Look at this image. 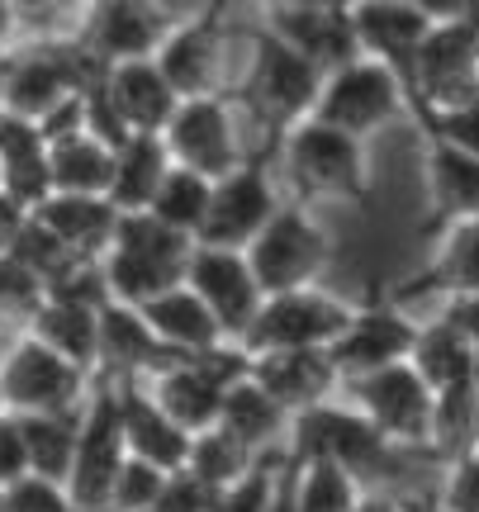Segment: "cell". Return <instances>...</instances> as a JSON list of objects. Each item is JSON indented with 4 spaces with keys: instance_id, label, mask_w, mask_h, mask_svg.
<instances>
[{
    "instance_id": "27",
    "label": "cell",
    "mask_w": 479,
    "mask_h": 512,
    "mask_svg": "<svg viewBox=\"0 0 479 512\" xmlns=\"http://www.w3.org/2000/svg\"><path fill=\"white\" fill-rule=\"evenodd\" d=\"M100 91H105V105L114 110V119L124 124V133H162L171 110L181 105L152 57L105 67L100 72Z\"/></svg>"
},
{
    "instance_id": "17",
    "label": "cell",
    "mask_w": 479,
    "mask_h": 512,
    "mask_svg": "<svg viewBox=\"0 0 479 512\" xmlns=\"http://www.w3.org/2000/svg\"><path fill=\"white\" fill-rule=\"evenodd\" d=\"M219 5H204L200 15H176L171 34L157 43V72L176 91V100H195V95H223L228 76H223V48H228V29H223Z\"/></svg>"
},
{
    "instance_id": "37",
    "label": "cell",
    "mask_w": 479,
    "mask_h": 512,
    "mask_svg": "<svg viewBox=\"0 0 479 512\" xmlns=\"http://www.w3.org/2000/svg\"><path fill=\"white\" fill-rule=\"evenodd\" d=\"M81 413V408H76ZM76 413H29L19 418V437H24V456H29V475L67 479L72 465V446H76Z\"/></svg>"
},
{
    "instance_id": "30",
    "label": "cell",
    "mask_w": 479,
    "mask_h": 512,
    "mask_svg": "<svg viewBox=\"0 0 479 512\" xmlns=\"http://www.w3.org/2000/svg\"><path fill=\"white\" fill-rule=\"evenodd\" d=\"M34 219L43 223L72 256L100 261L105 247H110V238H114L119 209H114L105 195H48V200L34 209Z\"/></svg>"
},
{
    "instance_id": "4",
    "label": "cell",
    "mask_w": 479,
    "mask_h": 512,
    "mask_svg": "<svg viewBox=\"0 0 479 512\" xmlns=\"http://www.w3.org/2000/svg\"><path fill=\"white\" fill-rule=\"evenodd\" d=\"M190 247L195 242L185 238V233H171L152 214H119L110 247L100 256V275H105L110 299L138 309V304H148L152 294L181 285Z\"/></svg>"
},
{
    "instance_id": "15",
    "label": "cell",
    "mask_w": 479,
    "mask_h": 512,
    "mask_svg": "<svg viewBox=\"0 0 479 512\" xmlns=\"http://www.w3.org/2000/svg\"><path fill=\"white\" fill-rule=\"evenodd\" d=\"M171 24L176 10H166L162 0H86L67 38L95 67H114L152 57L157 43L171 34Z\"/></svg>"
},
{
    "instance_id": "47",
    "label": "cell",
    "mask_w": 479,
    "mask_h": 512,
    "mask_svg": "<svg viewBox=\"0 0 479 512\" xmlns=\"http://www.w3.org/2000/svg\"><path fill=\"white\" fill-rule=\"evenodd\" d=\"M29 475V456H24V437H19V418L0 413V489Z\"/></svg>"
},
{
    "instance_id": "42",
    "label": "cell",
    "mask_w": 479,
    "mask_h": 512,
    "mask_svg": "<svg viewBox=\"0 0 479 512\" xmlns=\"http://www.w3.org/2000/svg\"><path fill=\"white\" fill-rule=\"evenodd\" d=\"M43 280H38L34 271H24L15 256L0 252V323L5 328L24 332L29 328V318L38 313V304H43Z\"/></svg>"
},
{
    "instance_id": "50",
    "label": "cell",
    "mask_w": 479,
    "mask_h": 512,
    "mask_svg": "<svg viewBox=\"0 0 479 512\" xmlns=\"http://www.w3.org/2000/svg\"><path fill=\"white\" fill-rule=\"evenodd\" d=\"M418 5L427 19H461V15H475V0H408Z\"/></svg>"
},
{
    "instance_id": "56",
    "label": "cell",
    "mask_w": 479,
    "mask_h": 512,
    "mask_svg": "<svg viewBox=\"0 0 479 512\" xmlns=\"http://www.w3.org/2000/svg\"><path fill=\"white\" fill-rule=\"evenodd\" d=\"M0 494H5V489H0Z\"/></svg>"
},
{
    "instance_id": "16",
    "label": "cell",
    "mask_w": 479,
    "mask_h": 512,
    "mask_svg": "<svg viewBox=\"0 0 479 512\" xmlns=\"http://www.w3.org/2000/svg\"><path fill=\"white\" fill-rule=\"evenodd\" d=\"M271 181H276V171H271V157H261V152H252L228 176L209 181V209H204V223H200V233H195V242L242 252L261 233V223L285 204Z\"/></svg>"
},
{
    "instance_id": "11",
    "label": "cell",
    "mask_w": 479,
    "mask_h": 512,
    "mask_svg": "<svg viewBox=\"0 0 479 512\" xmlns=\"http://www.w3.org/2000/svg\"><path fill=\"white\" fill-rule=\"evenodd\" d=\"M124 432H119V399H114V380L95 375L86 389V403L76 413V446H72V465L62 489L72 494L76 508L86 512H105L110 484L124 465Z\"/></svg>"
},
{
    "instance_id": "57",
    "label": "cell",
    "mask_w": 479,
    "mask_h": 512,
    "mask_svg": "<svg viewBox=\"0 0 479 512\" xmlns=\"http://www.w3.org/2000/svg\"><path fill=\"white\" fill-rule=\"evenodd\" d=\"M0 413H5V408H0Z\"/></svg>"
},
{
    "instance_id": "20",
    "label": "cell",
    "mask_w": 479,
    "mask_h": 512,
    "mask_svg": "<svg viewBox=\"0 0 479 512\" xmlns=\"http://www.w3.org/2000/svg\"><path fill=\"white\" fill-rule=\"evenodd\" d=\"M427 242H432V256L408 275L404 285H394L389 299L399 309H408L413 299H437L442 304L451 294H479V223H446Z\"/></svg>"
},
{
    "instance_id": "12",
    "label": "cell",
    "mask_w": 479,
    "mask_h": 512,
    "mask_svg": "<svg viewBox=\"0 0 479 512\" xmlns=\"http://www.w3.org/2000/svg\"><path fill=\"white\" fill-rule=\"evenodd\" d=\"M95 375L76 370L57 351L34 342L29 332H15V342L0 356V408L29 418V413H76L86 403Z\"/></svg>"
},
{
    "instance_id": "7",
    "label": "cell",
    "mask_w": 479,
    "mask_h": 512,
    "mask_svg": "<svg viewBox=\"0 0 479 512\" xmlns=\"http://www.w3.org/2000/svg\"><path fill=\"white\" fill-rule=\"evenodd\" d=\"M242 256H247V271L261 294H285L323 280L332 261V238L314 209L290 200L261 223V233L242 247Z\"/></svg>"
},
{
    "instance_id": "46",
    "label": "cell",
    "mask_w": 479,
    "mask_h": 512,
    "mask_svg": "<svg viewBox=\"0 0 479 512\" xmlns=\"http://www.w3.org/2000/svg\"><path fill=\"white\" fill-rule=\"evenodd\" d=\"M209 498H214V489H204L200 479H190L185 470H176V475H166L152 512H204L209 508Z\"/></svg>"
},
{
    "instance_id": "45",
    "label": "cell",
    "mask_w": 479,
    "mask_h": 512,
    "mask_svg": "<svg viewBox=\"0 0 479 512\" xmlns=\"http://www.w3.org/2000/svg\"><path fill=\"white\" fill-rule=\"evenodd\" d=\"M0 512H86V508H76L72 494H67L62 484H53V479L24 475V479H15V484H5Z\"/></svg>"
},
{
    "instance_id": "8",
    "label": "cell",
    "mask_w": 479,
    "mask_h": 512,
    "mask_svg": "<svg viewBox=\"0 0 479 512\" xmlns=\"http://www.w3.org/2000/svg\"><path fill=\"white\" fill-rule=\"evenodd\" d=\"M247 375V351L223 342L214 351H200V356H181L171 366L152 370L148 380V394L152 403L162 408L166 418L181 427L185 437H195L204 427L219 422V403L228 394V384Z\"/></svg>"
},
{
    "instance_id": "2",
    "label": "cell",
    "mask_w": 479,
    "mask_h": 512,
    "mask_svg": "<svg viewBox=\"0 0 479 512\" xmlns=\"http://www.w3.org/2000/svg\"><path fill=\"white\" fill-rule=\"evenodd\" d=\"M318 86H323V72H318L314 62H304L295 48H285L266 29H252L247 34V72H242L238 86H228L223 95L257 119L261 157H276L280 138L299 119H309V110H314V100H318Z\"/></svg>"
},
{
    "instance_id": "9",
    "label": "cell",
    "mask_w": 479,
    "mask_h": 512,
    "mask_svg": "<svg viewBox=\"0 0 479 512\" xmlns=\"http://www.w3.org/2000/svg\"><path fill=\"white\" fill-rule=\"evenodd\" d=\"M404 114H408L404 81L389 72V67L370 62V57H351L337 72L323 76L309 119H318V124H328V128H342V133L366 143L370 133H380L385 124L404 119Z\"/></svg>"
},
{
    "instance_id": "49",
    "label": "cell",
    "mask_w": 479,
    "mask_h": 512,
    "mask_svg": "<svg viewBox=\"0 0 479 512\" xmlns=\"http://www.w3.org/2000/svg\"><path fill=\"white\" fill-rule=\"evenodd\" d=\"M351 512H418V503L399 498L394 489H361V498H356Z\"/></svg>"
},
{
    "instance_id": "52",
    "label": "cell",
    "mask_w": 479,
    "mask_h": 512,
    "mask_svg": "<svg viewBox=\"0 0 479 512\" xmlns=\"http://www.w3.org/2000/svg\"><path fill=\"white\" fill-rule=\"evenodd\" d=\"M257 5H304V10H347L351 0H257Z\"/></svg>"
},
{
    "instance_id": "13",
    "label": "cell",
    "mask_w": 479,
    "mask_h": 512,
    "mask_svg": "<svg viewBox=\"0 0 479 512\" xmlns=\"http://www.w3.org/2000/svg\"><path fill=\"white\" fill-rule=\"evenodd\" d=\"M351 299L323 290V285H304V290L266 294L257 318L247 323L238 347L247 356L257 351H295V347H332L337 332L347 328Z\"/></svg>"
},
{
    "instance_id": "53",
    "label": "cell",
    "mask_w": 479,
    "mask_h": 512,
    "mask_svg": "<svg viewBox=\"0 0 479 512\" xmlns=\"http://www.w3.org/2000/svg\"><path fill=\"white\" fill-rule=\"evenodd\" d=\"M266 512H290V494H285V475H280L276 494H271V508H266Z\"/></svg>"
},
{
    "instance_id": "18",
    "label": "cell",
    "mask_w": 479,
    "mask_h": 512,
    "mask_svg": "<svg viewBox=\"0 0 479 512\" xmlns=\"http://www.w3.org/2000/svg\"><path fill=\"white\" fill-rule=\"evenodd\" d=\"M413 332H418V318L408 309H399L389 294H370L361 304L351 299L347 328L337 332V342L328 347V361L337 370V380L347 384L356 375H370V370H380V366L408 361Z\"/></svg>"
},
{
    "instance_id": "6",
    "label": "cell",
    "mask_w": 479,
    "mask_h": 512,
    "mask_svg": "<svg viewBox=\"0 0 479 512\" xmlns=\"http://www.w3.org/2000/svg\"><path fill=\"white\" fill-rule=\"evenodd\" d=\"M479 105V19H432L408 67V119L423 110Z\"/></svg>"
},
{
    "instance_id": "10",
    "label": "cell",
    "mask_w": 479,
    "mask_h": 512,
    "mask_svg": "<svg viewBox=\"0 0 479 512\" xmlns=\"http://www.w3.org/2000/svg\"><path fill=\"white\" fill-rule=\"evenodd\" d=\"M337 399H347L399 456H408V451H423L427 456L432 389L418 380V370L408 366V361L380 366V370H370V375H356V380H347L337 389Z\"/></svg>"
},
{
    "instance_id": "34",
    "label": "cell",
    "mask_w": 479,
    "mask_h": 512,
    "mask_svg": "<svg viewBox=\"0 0 479 512\" xmlns=\"http://www.w3.org/2000/svg\"><path fill=\"white\" fill-rule=\"evenodd\" d=\"M166 171H171V152H166L162 133H133L129 143L114 147V171H110L105 200L119 214H143Z\"/></svg>"
},
{
    "instance_id": "54",
    "label": "cell",
    "mask_w": 479,
    "mask_h": 512,
    "mask_svg": "<svg viewBox=\"0 0 479 512\" xmlns=\"http://www.w3.org/2000/svg\"><path fill=\"white\" fill-rule=\"evenodd\" d=\"M209 5H219V10H228V5H233V0H209Z\"/></svg>"
},
{
    "instance_id": "35",
    "label": "cell",
    "mask_w": 479,
    "mask_h": 512,
    "mask_svg": "<svg viewBox=\"0 0 479 512\" xmlns=\"http://www.w3.org/2000/svg\"><path fill=\"white\" fill-rule=\"evenodd\" d=\"M479 437V380L451 384L432 394V422H427V456L451 460L475 451Z\"/></svg>"
},
{
    "instance_id": "55",
    "label": "cell",
    "mask_w": 479,
    "mask_h": 512,
    "mask_svg": "<svg viewBox=\"0 0 479 512\" xmlns=\"http://www.w3.org/2000/svg\"><path fill=\"white\" fill-rule=\"evenodd\" d=\"M418 512H437V508H427V503H418Z\"/></svg>"
},
{
    "instance_id": "5",
    "label": "cell",
    "mask_w": 479,
    "mask_h": 512,
    "mask_svg": "<svg viewBox=\"0 0 479 512\" xmlns=\"http://www.w3.org/2000/svg\"><path fill=\"white\" fill-rule=\"evenodd\" d=\"M100 72L105 67H95L67 34L43 38V43H15L0 53V110L43 124L57 105L86 91Z\"/></svg>"
},
{
    "instance_id": "39",
    "label": "cell",
    "mask_w": 479,
    "mask_h": 512,
    "mask_svg": "<svg viewBox=\"0 0 479 512\" xmlns=\"http://www.w3.org/2000/svg\"><path fill=\"white\" fill-rule=\"evenodd\" d=\"M204 209H209V181H204L200 171H185V166L171 162V171L152 190V204L143 214H152L171 233H185V238L195 242V233H200V223H204Z\"/></svg>"
},
{
    "instance_id": "23",
    "label": "cell",
    "mask_w": 479,
    "mask_h": 512,
    "mask_svg": "<svg viewBox=\"0 0 479 512\" xmlns=\"http://www.w3.org/2000/svg\"><path fill=\"white\" fill-rule=\"evenodd\" d=\"M271 38H280L285 48H295L304 62H314L318 72L328 76L342 62H351L356 38H351L347 10H304V5H261V24Z\"/></svg>"
},
{
    "instance_id": "29",
    "label": "cell",
    "mask_w": 479,
    "mask_h": 512,
    "mask_svg": "<svg viewBox=\"0 0 479 512\" xmlns=\"http://www.w3.org/2000/svg\"><path fill=\"white\" fill-rule=\"evenodd\" d=\"M138 318L148 323V332L171 356H200V351H214L228 342L219 332V323H214V313L204 309L185 285H171V290L152 294L148 304H138Z\"/></svg>"
},
{
    "instance_id": "31",
    "label": "cell",
    "mask_w": 479,
    "mask_h": 512,
    "mask_svg": "<svg viewBox=\"0 0 479 512\" xmlns=\"http://www.w3.org/2000/svg\"><path fill=\"white\" fill-rule=\"evenodd\" d=\"M43 162L53 195H105L114 171V147L100 143L86 128H67L43 138Z\"/></svg>"
},
{
    "instance_id": "28",
    "label": "cell",
    "mask_w": 479,
    "mask_h": 512,
    "mask_svg": "<svg viewBox=\"0 0 479 512\" xmlns=\"http://www.w3.org/2000/svg\"><path fill=\"white\" fill-rule=\"evenodd\" d=\"M408 366L418 370V380L437 394V389H451V384L479 380V332L451 328L437 313L432 318H418V332H413V347H408Z\"/></svg>"
},
{
    "instance_id": "41",
    "label": "cell",
    "mask_w": 479,
    "mask_h": 512,
    "mask_svg": "<svg viewBox=\"0 0 479 512\" xmlns=\"http://www.w3.org/2000/svg\"><path fill=\"white\" fill-rule=\"evenodd\" d=\"M280 475H285V451H271V456H261L238 484H228V489H219V494L209 498L204 512H266Z\"/></svg>"
},
{
    "instance_id": "33",
    "label": "cell",
    "mask_w": 479,
    "mask_h": 512,
    "mask_svg": "<svg viewBox=\"0 0 479 512\" xmlns=\"http://www.w3.org/2000/svg\"><path fill=\"white\" fill-rule=\"evenodd\" d=\"M29 337L43 342L48 351H57L62 361H72L76 370L95 375V337H100V309L91 304H76V299H57L43 294L38 313L29 318Z\"/></svg>"
},
{
    "instance_id": "51",
    "label": "cell",
    "mask_w": 479,
    "mask_h": 512,
    "mask_svg": "<svg viewBox=\"0 0 479 512\" xmlns=\"http://www.w3.org/2000/svg\"><path fill=\"white\" fill-rule=\"evenodd\" d=\"M19 34H24L19 5H15V0H0V53H5V48H15Z\"/></svg>"
},
{
    "instance_id": "21",
    "label": "cell",
    "mask_w": 479,
    "mask_h": 512,
    "mask_svg": "<svg viewBox=\"0 0 479 512\" xmlns=\"http://www.w3.org/2000/svg\"><path fill=\"white\" fill-rule=\"evenodd\" d=\"M347 24L351 38H356V53L389 67L408 91V67H413V53H418L423 34L432 29V19L418 5H408V0H351Z\"/></svg>"
},
{
    "instance_id": "44",
    "label": "cell",
    "mask_w": 479,
    "mask_h": 512,
    "mask_svg": "<svg viewBox=\"0 0 479 512\" xmlns=\"http://www.w3.org/2000/svg\"><path fill=\"white\" fill-rule=\"evenodd\" d=\"M427 508L437 512H479V451L442 460L437 494L427 498Z\"/></svg>"
},
{
    "instance_id": "25",
    "label": "cell",
    "mask_w": 479,
    "mask_h": 512,
    "mask_svg": "<svg viewBox=\"0 0 479 512\" xmlns=\"http://www.w3.org/2000/svg\"><path fill=\"white\" fill-rule=\"evenodd\" d=\"M114 399H119V432H124V451L133 460H148L162 475H176L185 465V437L176 422L166 418L162 408L152 403L143 380H114Z\"/></svg>"
},
{
    "instance_id": "26",
    "label": "cell",
    "mask_w": 479,
    "mask_h": 512,
    "mask_svg": "<svg viewBox=\"0 0 479 512\" xmlns=\"http://www.w3.org/2000/svg\"><path fill=\"white\" fill-rule=\"evenodd\" d=\"M181 356L157 342L148 332V323L138 318V309L129 304H105L100 309V337H95V375L105 380H148L152 370L171 366Z\"/></svg>"
},
{
    "instance_id": "19",
    "label": "cell",
    "mask_w": 479,
    "mask_h": 512,
    "mask_svg": "<svg viewBox=\"0 0 479 512\" xmlns=\"http://www.w3.org/2000/svg\"><path fill=\"white\" fill-rule=\"evenodd\" d=\"M181 285L200 299L204 309L214 313L219 332L233 342V347H238V337L247 332V323L257 318L261 299H266V294L257 290L252 271H247V256L228 252V247H204V242L190 247Z\"/></svg>"
},
{
    "instance_id": "36",
    "label": "cell",
    "mask_w": 479,
    "mask_h": 512,
    "mask_svg": "<svg viewBox=\"0 0 479 512\" xmlns=\"http://www.w3.org/2000/svg\"><path fill=\"white\" fill-rule=\"evenodd\" d=\"M285 494H290V512H351L361 498V484L332 465V460H285Z\"/></svg>"
},
{
    "instance_id": "40",
    "label": "cell",
    "mask_w": 479,
    "mask_h": 512,
    "mask_svg": "<svg viewBox=\"0 0 479 512\" xmlns=\"http://www.w3.org/2000/svg\"><path fill=\"white\" fill-rule=\"evenodd\" d=\"M0 252H5V256H15V261L24 266V271H34L38 280H43V290H48L53 280H62V275H67V271L76 266V261H81V256L67 252V247H62V242H57L53 233H48V228H43V223L34 219V214H29V219L19 223V228H15V238L5 242Z\"/></svg>"
},
{
    "instance_id": "22",
    "label": "cell",
    "mask_w": 479,
    "mask_h": 512,
    "mask_svg": "<svg viewBox=\"0 0 479 512\" xmlns=\"http://www.w3.org/2000/svg\"><path fill=\"white\" fill-rule=\"evenodd\" d=\"M247 380L257 384L261 394H271L290 418L314 408V403L337 399V389H342V380H337V370L328 361V347L257 351V356H247Z\"/></svg>"
},
{
    "instance_id": "1",
    "label": "cell",
    "mask_w": 479,
    "mask_h": 512,
    "mask_svg": "<svg viewBox=\"0 0 479 512\" xmlns=\"http://www.w3.org/2000/svg\"><path fill=\"white\" fill-rule=\"evenodd\" d=\"M271 171L290 185V200L314 204H347L361 209L370 200V152L361 138L342 128H328L318 119H299L276 143Z\"/></svg>"
},
{
    "instance_id": "3",
    "label": "cell",
    "mask_w": 479,
    "mask_h": 512,
    "mask_svg": "<svg viewBox=\"0 0 479 512\" xmlns=\"http://www.w3.org/2000/svg\"><path fill=\"white\" fill-rule=\"evenodd\" d=\"M285 460L290 465H299V460H332L361 489H389V479L399 470V451L347 399H328L295 413L290 432H285Z\"/></svg>"
},
{
    "instance_id": "48",
    "label": "cell",
    "mask_w": 479,
    "mask_h": 512,
    "mask_svg": "<svg viewBox=\"0 0 479 512\" xmlns=\"http://www.w3.org/2000/svg\"><path fill=\"white\" fill-rule=\"evenodd\" d=\"M81 5L86 0H19V19H24V29H34V24H62L72 34Z\"/></svg>"
},
{
    "instance_id": "14",
    "label": "cell",
    "mask_w": 479,
    "mask_h": 512,
    "mask_svg": "<svg viewBox=\"0 0 479 512\" xmlns=\"http://www.w3.org/2000/svg\"><path fill=\"white\" fill-rule=\"evenodd\" d=\"M162 143L171 152V162L185 171H200L204 181H219L252 157V143H242L238 105L228 95L181 100L162 128Z\"/></svg>"
},
{
    "instance_id": "32",
    "label": "cell",
    "mask_w": 479,
    "mask_h": 512,
    "mask_svg": "<svg viewBox=\"0 0 479 512\" xmlns=\"http://www.w3.org/2000/svg\"><path fill=\"white\" fill-rule=\"evenodd\" d=\"M214 427H223V432L238 441V446H247L252 456H271V451H285L290 413L242 375V380L228 384V394H223V403H219V422H214Z\"/></svg>"
},
{
    "instance_id": "43",
    "label": "cell",
    "mask_w": 479,
    "mask_h": 512,
    "mask_svg": "<svg viewBox=\"0 0 479 512\" xmlns=\"http://www.w3.org/2000/svg\"><path fill=\"white\" fill-rule=\"evenodd\" d=\"M162 484H166V475L157 465L124 456V465H119V475L110 484V498H105V512H152Z\"/></svg>"
},
{
    "instance_id": "24",
    "label": "cell",
    "mask_w": 479,
    "mask_h": 512,
    "mask_svg": "<svg viewBox=\"0 0 479 512\" xmlns=\"http://www.w3.org/2000/svg\"><path fill=\"white\" fill-rule=\"evenodd\" d=\"M423 238L461 219H479V152H461L446 143H423Z\"/></svg>"
},
{
    "instance_id": "38",
    "label": "cell",
    "mask_w": 479,
    "mask_h": 512,
    "mask_svg": "<svg viewBox=\"0 0 479 512\" xmlns=\"http://www.w3.org/2000/svg\"><path fill=\"white\" fill-rule=\"evenodd\" d=\"M261 456H252L247 446H238V441L228 437L223 427H204V432H195L190 437V446H185V475L200 479L204 489H228V484H238L252 465H257Z\"/></svg>"
}]
</instances>
